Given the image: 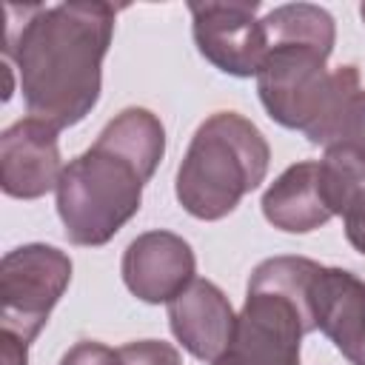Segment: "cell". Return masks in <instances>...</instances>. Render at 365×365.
Instances as JSON below:
<instances>
[{
  "label": "cell",
  "mask_w": 365,
  "mask_h": 365,
  "mask_svg": "<svg viewBox=\"0 0 365 365\" xmlns=\"http://www.w3.org/2000/svg\"><path fill=\"white\" fill-rule=\"evenodd\" d=\"M6 9V60L20 71L29 117L48 125H77L100 100L103 57L117 9L100 0Z\"/></svg>",
  "instance_id": "6da1fadb"
},
{
  "label": "cell",
  "mask_w": 365,
  "mask_h": 365,
  "mask_svg": "<svg viewBox=\"0 0 365 365\" xmlns=\"http://www.w3.org/2000/svg\"><path fill=\"white\" fill-rule=\"evenodd\" d=\"M268 48L257 71V91L271 120L297 128L314 145L348 140L359 97L356 66L328 71L336 29L334 17L311 3L277 6L262 20Z\"/></svg>",
  "instance_id": "7a4b0ae2"
},
{
  "label": "cell",
  "mask_w": 365,
  "mask_h": 365,
  "mask_svg": "<svg viewBox=\"0 0 365 365\" xmlns=\"http://www.w3.org/2000/svg\"><path fill=\"white\" fill-rule=\"evenodd\" d=\"M165 151L163 123L148 108L120 111L57 182V214L74 245H106L143 202Z\"/></svg>",
  "instance_id": "3957f363"
},
{
  "label": "cell",
  "mask_w": 365,
  "mask_h": 365,
  "mask_svg": "<svg viewBox=\"0 0 365 365\" xmlns=\"http://www.w3.org/2000/svg\"><path fill=\"white\" fill-rule=\"evenodd\" d=\"M319 262L274 257L254 268L228 348L211 365H299V342L317 331L308 285Z\"/></svg>",
  "instance_id": "277c9868"
},
{
  "label": "cell",
  "mask_w": 365,
  "mask_h": 365,
  "mask_svg": "<svg viewBox=\"0 0 365 365\" xmlns=\"http://www.w3.org/2000/svg\"><path fill=\"white\" fill-rule=\"evenodd\" d=\"M262 131L237 111L211 114L177 168V200L197 220H222L268 174Z\"/></svg>",
  "instance_id": "5b68a950"
},
{
  "label": "cell",
  "mask_w": 365,
  "mask_h": 365,
  "mask_svg": "<svg viewBox=\"0 0 365 365\" xmlns=\"http://www.w3.org/2000/svg\"><path fill=\"white\" fill-rule=\"evenodd\" d=\"M71 282V259L43 242L20 245L0 262V319L23 342H31Z\"/></svg>",
  "instance_id": "8992f818"
},
{
  "label": "cell",
  "mask_w": 365,
  "mask_h": 365,
  "mask_svg": "<svg viewBox=\"0 0 365 365\" xmlns=\"http://www.w3.org/2000/svg\"><path fill=\"white\" fill-rule=\"evenodd\" d=\"M257 3H191L194 20V43L200 54L225 74L234 77H257L268 37L262 20H257Z\"/></svg>",
  "instance_id": "52a82bcc"
},
{
  "label": "cell",
  "mask_w": 365,
  "mask_h": 365,
  "mask_svg": "<svg viewBox=\"0 0 365 365\" xmlns=\"http://www.w3.org/2000/svg\"><path fill=\"white\" fill-rule=\"evenodd\" d=\"M63 174L57 128L37 117H23L0 134V185L9 197L37 200L57 188Z\"/></svg>",
  "instance_id": "ba28073f"
},
{
  "label": "cell",
  "mask_w": 365,
  "mask_h": 365,
  "mask_svg": "<svg viewBox=\"0 0 365 365\" xmlns=\"http://www.w3.org/2000/svg\"><path fill=\"white\" fill-rule=\"evenodd\" d=\"M123 279L143 302H171L194 282V251L171 231H145L123 254Z\"/></svg>",
  "instance_id": "9c48e42d"
},
{
  "label": "cell",
  "mask_w": 365,
  "mask_h": 365,
  "mask_svg": "<svg viewBox=\"0 0 365 365\" xmlns=\"http://www.w3.org/2000/svg\"><path fill=\"white\" fill-rule=\"evenodd\" d=\"M314 325L351 365H365V282L345 268L319 265L308 285Z\"/></svg>",
  "instance_id": "30bf717a"
},
{
  "label": "cell",
  "mask_w": 365,
  "mask_h": 365,
  "mask_svg": "<svg viewBox=\"0 0 365 365\" xmlns=\"http://www.w3.org/2000/svg\"><path fill=\"white\" fill-rule=\"evenodd\" d=\"M168 322L177 342L202 362H214L228 348L237 328L228 297L208 279H194L168 302Z\"/></svg>",
  "instance_id": "8fae6325"
},
{
  "label": "cell",
  "mask_w": 365,
  "mask_h": 365,
  "mask_svg": "<svg viewBox=\"0 0 365 365\" xmlns=\"http://www.w3.org/2000/svg\"><path fill=\"white\" fill-rule=\"evenodd\" d=\"M265 220L288 234H308L325 225L334 214L322 200L319 163H297L285 168L262 194Z\"/></svg>",
  "instance_id": "7c38bea8"
},
{
  "label": "cell",
  "mask_w": 365,
  "mask_h": 365,
  "mask_svg": "<svg viewBox=\"0 0 365 365\" xmlns=\"http://www.w3.org/2000/svg\"><path fill=\"white\" fill-rule=\"evenodd\" d=\"M319 188L331 214H339L345 225L365 220V145L336 143L325 148L319 160Z\"/></svg>",
  "instance_id": "4fadbf2b"
},
{
  "label": "cell",
  "mask_w": 365,
  "mask_h": 365,
  "mask_svg": "<svg viewBox=\"0 0 365 365\" xmlns=\"http://www.w3.org/2000/svg\"><path fill=\"white\" fill-rule=\"evenodd\" d=\"M60 365H182L177 348L160 339L128 342L123 348H108L103 342H77Z\"/></svg>",
  "instance_id": "5bb4252c"
},
{
  "label": "cell",
  "mask_w": 365,
  "mask_h": 365,
  "mask_svg": "<svg viewBox=\"0 0 365 365\" xmlns=\"http://www.w3.org/2000/svg\"><path fill=\"white\" fill-rule=\"evenodd\" d=\"M26 348L29 342H23L20 336H14L11 331L0 328V354H3V365H26Z\"/></svg>",
  "instance_id": "9a60e30c"
},
{
  "label": "cell",
  "mask_w": 365,
  "mask_h": 365,
  "mask_svg": "<svg viewBox=\"0 0 365 365\" xmlns=\"http://www.w3.org/2000/svg\"><path fill=\"white\" fill-rule=\"evenodd\" d=\"M348 140L365 145V91H359L356 103H354V114H351V128H348ZM345 143V140H342Z\"/></svg>",
  "instance_id": "2e32d148"
},
{
  "label": "cell",
  "mask_w": 365,
  "mask_h": 365,
  "mask_svg": "<svg viewBox=\"0 0 365 365\" xmlns=\"http://www.w3.org/2000/svg\"><path fill=\"white\" fill-rule=\"evenodd\" d=\"M345 237H348V242L359 254H365V220L362 222H354V225H345Z\"/></svg>",
  "instance_id": "e0dca14e"
},
{
  "label": "cell",
  "mask_w": 365,
  "mask_h": 365,
  "mask_svg": "<svg viewBox=\"0 0 365 365\" xmlns=\"http://www.w3.org/2000/svg\"><path fill=\"white\" fill-rule=\"evenodd\" d=\"M359 14H362V20H365V3H362V6H359Z\"/></svg>",
  "instance_id": "ac0fdd59"
}]
</instances>
